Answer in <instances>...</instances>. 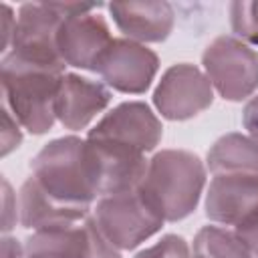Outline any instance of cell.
I'll list each match as a JSON object with an SVG mask.
<instances>
[{
	"instance_id": "7c38bea8",
	"label": "cell",
	"mask_w": 258,
	"mask_h": 258,
	"mask_svg": "<svg viewBox=\"0 0 258 258\" xmlns=\"http://www.w3.org/2000/svg\"><path fill=\"white\" fill-rule=\"evenodd\" d=\"M111 103V89L77 73H64L56 95V121L69 131L87 129Z\"/></svg>"
},
{
	"instance_id": "603a6c76",
	"label": "cell",
	"mask_w": 258,
	"mask_h": 258,
	"mask_svg": "<svg viewBox=\"0 0 258 258\" xmlns=\"http://www.w3.org/2000/svg\"><path fill=\"white\" fill-rule=\"evenodd\" d=\"M0 36H2V42H0V52L6 54L12 46V38H14V30H16V16H14V10L10 4H2L0 6Z\"/></svg>"
},
{
	"instance_id": "277c9868",
	"label": "cell",
	"mask_w": 258,
	"mask_h": 258,
	"mask_svg": "<svg viewBox=\"0 0 258 258\" xmlns=\"http://www.w3.org/2000/svg\"><path fill=\"white\" fill-rule=\"evenodd\" d=\"M101 4H75V2H26L18 8L16 30L12 46L6 54L40 69L64 73L56 48V32L64 16L99 8ZM4 56V54H2Z\"/></svg>"
},
{
	"instance_id": "30bf717a",
	"label": "cell",
	"mask_w": 258,
	"mask_h": 258,
	"mask_svg": "<svg viewBox=\"0 0 258 258\" xmlns=\"http://www.w3.org/2000/svg\"><path fill=\"white\" fill-rule=\"evenodd\" d=\"M24 258H121V252L103 238L89 216L71 228L32 232L24 240Z\"/></svg>"
},
{
	"instance_id": "3957f363",
	"label": "cell",
	"mask_w": 258,
	"mask_h": 258,
	"mask_svg": "<svg viewBox=\"0 0 258 258\" xmlns=\"http://www.w3.org/2000/svg\"><path fill=\"white\" fill-rule=\"evenodd\" d=\"M64 73L26 64L10 54L0 60L2 105L30 135H44L56 121L54 105Z\"/></svg>"
},
{
	"instance_id": "d6986e66",
	"label": "cell",
	"mask_w": 258,
	"mask_h": 258,
	"mask_svg": "<svg viewBox=\"0 0 258 258\" xmlns=\"http://www.w3.org/2000/svg\"><path fill=\"white\" fill-rule=\"evenodd\" d=\"M133 258H191V250L183 236L165 234L153 246L139 250Z\"/></svg>"
},
{
	"instance_id": "5b68a950",
	"label": "cell",
	"mask_w": 258,
	"mask_h": 258,
	"mask_svg": "<svg viewBox=\"0 0 258 258\" xmlns=\"http://www.w3.org/2000/svg\"><path fill=\"white\" fill-rule=\"evenodd\" d=\"M91 218L103 238L119 252L135 250L165 224L159 210L139 191V187L99 198Z\"/></svg>"
},
{
	"instance_id": "5bb4252c",
	"label": "cell",
	"mask_w": 258,
	"mask_h": 258,
	"mask_svg": "<svg viewBox=\"0 0 258 258\" xmlns=\"http://www.w3.org/2000/svg\"><path fill=\"white\" fill-rule=\"evenodd\" d=\"M109 14L123 32V38L149 44L163 42L175 24V12L169 2H111Z\"/></svg>"
},
{
	"instance_id": "9c48e42d",
	"label": "cell",
	"mask_w": 258,
	"mask_h": 258,
	"mask_svg": "<svg viewBox=\"0 0 258 258\" xmlns=\"http://www.w3.org/2000/svg\"><path fill=\"white\" fill-rule=\"evenodd\" d=\"M157 71L159 56L147 44L129 38H113L95 69L109 89L125 95L145 93L151 87Z\"/></svg>"
},
{
	"instance_id": "4fadbf2b",
	"label": "cell",
	"mask_w": 258,
	"mask_h": 258,
	"mask_svg": "<svg viewBox=\"0 0 258 258\" xmlns=\"http://www.w3.org/2000/svg\"><path fill=\"white\" fill-rule=\"evenodd\" d=\"M206 218L220 226H238L258 208V175L218 173L206 189Z\"/></svg>"
},
{
	"instance_id": "d4e9b609",
	"label": "cell",
	"mask_w": 258,
	"mask_h": 258,
	"mask_svg": "<svg viewBox=\"0 0 258 258\" xmlns=\"http://www.w3.org/2000/svg\"><path fill=\"white\" fill-rule=\"evenodd\" d=\"M2 258H24V244L14 236L4 234L2 236Z\"/></svg>"
},
{
	"instance_id": "7402d4cb",
	"label": "cell",
	"mask_w": 258,
	"mask_h": 258,
	"mask_svg": "<svg viewBox=\"0 0 258 258\" xmlns=\"http://www.w3.org/2000/svg\"><path fill=\"white\" fill-rule=\"evenodd\" d=\"M234 232L240 236V240L248 246V250L258 258V208L246 218V220H242L236 228H234Z\"/></svg>"
},
{
	"instance_id": "484cf974",
	"label": "cell",
	"mask_w": 258,
	"mask_h": 258,
	"mask_svg": "<svg viewBox=\"0 0 258 258\" xmlns=\"http://www.w3.org/2000/svg\"><path fill=\"white\" fill-rule=\"evenodd\" d=\"M191 258H196V256H191Z\"/></svg>"
},
{
	"instance_id": "ffe728a7",
	"label": "cell",
	"mask_w": 258,
	"mask_h": 258,
	"mask_svg": "<svg viewBox=\"0 0 258 258\" xmlns=\"http://www.w3.org/2000/svg\"><path fill=\"white\" fill-rule=\"evenodd\" d=\"M22 143V125L2 105V155H10Z\"/></svg>"
},
{
	"instance_id": "44dd1931",
	"label": "cell",
	"mask_w": 258,
	"mask_h": 258,
	"mask_svg": "<svg viewBox=\"0 0 258 258\" xmlns=\"http://www.w3.org/2000/svg\"><path fill=\"white\" fill-rule=\"evenodd\" d=\"M2 206H4L2 232L10 234L14 230V226H16V222H20V216H18V194L12 191V185L8 183L6 177L2 179Z\"/></svg>"
},
{
	"instance_id": "e0dca14e",
	"label": "cell",
	"mask_w": 258,
	"mask_h": 258,
	"mask_svg": "<svg viewBox=\"0 0 258 258\" xmlns=\"http://www.w3.org/2000/svg\"><path fill=\"white\" fill-rule=\"evenodd\" d=\"M196 258H256L234 230L222 226H204L194 236Z\"/></svg>"
},
{
	"instance_id": "6da1fadb",
	"label": "cell",
	"mask_w": 258,
	"mask_h": 258,
	"mask_svg": "<svg viewBox=\"0 0 258 258\" xmlns=\"http://www.w3.org/2000/svg\"><path fill=\"white\" fill-rule=\"evenodd\" d=\"M30 177L54 202L93 210L101 198L97 157L87 139L64 135L48 141L30 159Z\"/></svg>"
},
{
	"instance_id": "ba28073f",
	"label": "cell",
	"mask_w": 258,
	"mask_h": 258,
	"mask_svg": "<svg viewBox=\"0 0 258 258\" xmlns=\"http://www.w3.org/2000/svg\"><path fill=\"white\" fill-rule=\"evenodd\" d=\"M214 93L208 75L200 67L177 62L161 75L153 91V105L167 121H187L212 107Z\"/></svg>"
},
{
	"instance_id": "8992f818",
	"label": "cell",
	"mask_w": 258,
	"mask_h": 258,
	"mask_svg": "<svg viewBox=\"0 0 258 258\" xmlns=\"http://www.w3.org/2000/svg\"><path fill=\"white\" fill-rule=\"evenodd\" d=\"M202 71L224 101L242 103L258 91V52L234 34H220L204 48Z\"/></svg>"
},
{
	"instance_id": "7a4b0ae2",
	"label": "cell",
	"mask_w": 258,
	"mask_h": 258,
	"mask_svg": "<svg viewBox=\"0 0 258 258\" xmlns=\"http://www.w3.org/2000/svg\"><path fill=\"white\" fill-rule=\"evenodd\" d=\"M206 163L185 149H161L149 157L139 191L159 210L165 222L194 214L206 187Z\"/></svg>"
},
{
	"instance_id": "9a60e30c",
	"label": "cell",
	"mask_w": 258,
	"mask_h": 258,
	"mask_svg": "<svg viewBox=\"0 0 258 258\" xmlns=\"http://www.w3.org/2000/svg\"><path fill=\"white\" fill-rule=\"evenodd\" d=\"M93 210L73 208L48 198L28 175L18 189V216L20 226L32 232L60 230L85 222Z\"/></svg>"
},
{
	"instance_id": "2e32d148",
	"label": "cell",
	"mask_w": 258,
	"mask_h": 258,
	"mask_svg": "<svg viewBox=\"0 0 258 258\" xmlns=\"http://www.w3.org/2000/svg\"><path fill=\"white\" fill-rule=\"evenodd\" d=\"M206 169H210L214 175H258V141L244 133H226L218 137L208 149Z\"/></svg>"
},
{
	"instance_id": "ac0fdd59",
	"label": "cell",
	"mask_w": 258,
	"mask_h": 258,
	"mask_svg": "<svg viewBox=\"0 0 258 258\" xmlns=\"http://www.w3.org/2000/svg\"><path fill=\"white\" fill-rule=\"evenodd\" d=\"M228 14L234 36L248 46H258V0L230 2Z\"/></svg>"
},
{
	"instance_id": "cb8c5ba5",
	"label": "cell",
	"mask_w": 258,
	"mask_h": 258,
	"mask_svg": "<svg viewBox=\"0 0 258 258\" xmlns=\"http://www.w3.org/2000/svg\"><path fill=\"white\" fill-rule=\"evenodd\" d=\"M242 125L252 139L258 141V93L252 95L242 109Z\"/></svg>"
},
{
	"instance_id": "8fae6325",
	"label": "cell",
	"mask_w": 258,
	"mask_h": 258,
	"mask_svg": "<svg viewBox=\"0 0 258 258\" xmlns=\"http://www.w3.org/2000/svg\"><path fill=\"white\" fill-rule=\"evenodd\" d=\"M111 42L109 24L97 8L64 16L56 32V48L62 62L81 71L95 73L99 58Z\"/></svg>"
},
{
	"instance_id": "52a82bcc",
	"label": "cell",
	"mask_w": 258,
	"mask_h": 258,
	"mask_svg": "<svg viewBox=\"0 0 258 258\" xmlns=\"http://www.w3.org/2000/svg\"><path fill=\"white\" fill-rule=\"evenodd\" d=\"M87 137L147 155L161 143L163 125L147 103L125 101L107 111Z\"/></svg>"
}]
</instances>
